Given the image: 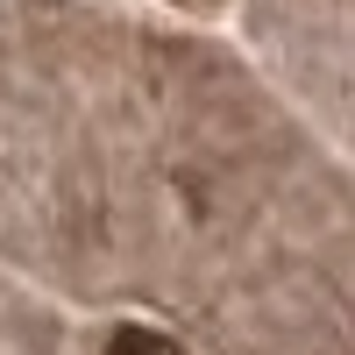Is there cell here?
<instances>
[{
	"mask_svg": "<svg viewBox=\"0 0 355 355\" xmlns=\"http://www.w3.org/2000/svg\"><path fill=\"white\" fill-rule=\"evenodd\" d=\"M107 348H114V355H178V341H171V334H150V327H114Z\"/></svg>",
	"mask_w": 355,
	"mask_h": 355,
	"instance_id": "cell-1",
	"label": "cell"
}]
</instances>
